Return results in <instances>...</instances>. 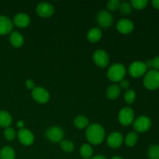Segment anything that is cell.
I'll return each mask as SVG.
<instances>
[{
    "label": "cell",
    "instance_id": "6da1fadb",
    "mask_svg": "<svg viewBox=\"0 0 159 159\" xmlns=\"http://www.w3.org/2000/svg\"><path fill=\"white\" fill-rule=\"evenodd\" d=\"M105 130L99 124H92L88 126L85 131V137L89 143L94 145L100 144L105 138Z\"/></svg>",
    "mask_w": 159,
    "mask_h": 159
},
{
    "label": "cell",
    "instance_id": "7a4b0ae2",
    "mask_svg": "<svg viewBox=\"0 0 159 159\" xmlns=\"http://www.w3.org/2000/svg\"><path fill=\"white\" fill-rule=\"evenodd\" d=\"M126 75V68L122 64H114L109 68L107 71V77L113 82H120Z\"/></svg>",
    "mask_w": 159,
    "mask_h": 159
},
{
    "label": "cell",
    "instance_id": "3957f363",
    "mask_svg": "<svg viewBox=\"0 0 159 159\" xmlns=\"http://www.w3.org/2000/svg\"><path fill=\"white\" fill-rule=\"evenodd\" d=\"M144 85L149 90H155L159 88V71L151 69L146 72L144 78Z\"/></svg>",
    "mask_w": 159,
    "mask_h": 159
},
{
    "label": "cell",
    "instance_id": "277c9868",
    "mask_svg": "<svg viewBox=\"0 0 159 159\" xmlns=\"http://www.w3.org/2000/svg\"><path fill=\"white\" fill-rule=\"evenodd\" d=\"M118 120L123 126H129L134 121V112L133 109L127 107L121 109L118 114Z\"/></svg>",
    "mask_w": 159,
    "mask_h": 159
},
{
    "label": "cell",
    "instance_id": "5b68a950",
    "mask_svg": "<svg viewBox=\"0 0 159 159\" xmlns=\"http://www.w3.org/2000/svg\"><path fill=\"white\" fill-rule=\"evenodd\" d=\"M147 70V66L144 62L136 61L130 64L129 67V74L133 78H140L146 74Z\"/></svg>",
    "mask_w": 159,
    "mask_h": 159
},
{
    "label": "cell",
    "instance_id": "8992f818",
    "mask_svg": "<svg viewBox=\"0 0 159 159\" xmlns=\"http://www.w3.org/2000/svg\"><path fill=\"white\" fill-rule=\"evenodd\" d=\"M31 96L34 100H35L38 103L44 104L50 100V93L43 87H35L32 90Z\"/></svg>",
    "mask_w": 159,
    "mask_h": 159
},
{
    "label": "cell",
    "instance_id": "52a82bcc",
    "mask_svg": "<svg viewBox=\"0 0 159 159\" xmlns=\"http://www.w3.org/2000/svg\"><path fill=\"white\" fill-rule=\"evenodd\" d=\"M134 128L137 132L144 133L148 131L152 126V121L148 116H140L134 121Z\"/></svg>",
    "mask_w": 159,
    "mask_h": 159
},
{
    "label": "cell",
    "instance_id": "ba28073f",
    "mask_svg": "<svg viewBox=\"0 0 159 159\" xmlns=\"http://www.w3.org/2000/svg\"><path fill=\"white\" fill-rule=\"evenodd\" d=\"M46 138L53 143H58L64 138V130L60 127H51L46 130Z\"/></svg>",
    "mask_w": 159,
    "mask_h": 159
},
{
    "label": "cell",
    "instance_id": "9c48e42d",
    "mask_svg": "<svg viewBox=\"0 0 159 159\" xmlns=\"http://www.w3.org/2000/svg\"><path fill=\"white\" fill-rule=\"evenodd\" d=\"M94 63L99 68H104L108 66L110 59L107 53L103 50H97L93 56Z\"/></svg>",
    "mask_w": 159,
    "mask_h": 159
},
{
    "label": "cell",
    "instance_id": "30bf717a",
    "mask_svg": "<svg viewBox=\"0 0 159 159\" xmlns=\"http://www.w3.org/2000/svg\"><path fill=\"white\" fill-rule=\"evenodd\" d=\"M37 15L43 18H48L54 15V8L52 4L49 2H40L36 7Z\"/></svg>",
    "mask_w": 159,
    "mask_h": 159
},
{
    "label": "cell",
    "instance_id": "8fae6325",
    "mask_svg": "<svg viewBox=\"0 0 159 159\" xmlns=\"http://www.w3.org/2000/svg\"><path fill=\"white\" fill-rule=\"evenodd\" d=\"M97 23L101 27L108 28L112 26L113 23V18L112 14L107 10H102L98 13L96 17Z\"/></svg>",
    "mask_w": 159,
    "mask_h": 159
},
{
    "label": "cell",
    "instance_id": "7c38bea8",
    "mask_svg": "<svg viewBox=\"0 0 159 159\" xmlns=\"http://www.w3.org/2000/svg\"><path fill=\"white\" fill-rule=\"evenodd\" d=\"M17 138H18L19 141L25 146H30L33 144L35 140L34 134L26 128H23L19 130L17 134Z\"/></svg>",
    "mask_w": 159,
    "mask_h": 159
},
{
    "label": "cell",
    "instance_id": "4fadbf2b",
    "mask_svg": "<svg viewBox=\"0 0 159 159\" xmlns=\"http://www.w3.org/2000/svg\"><path fill=\"white\" fill-rule=\"evenodd\" d=\"M124 142V137L120 132H113L108 136L107 143L110 148L113 149L119 148Z\"/></svg>",
    "mask_w": 159,
    "mask_h": 159
},
{
    "label": "cell",
    "instance_id": "5bb4252c",
    "mask_svg": "<svg viewBox=\"0 0 159 159\" xmlns=\"http://www.w3.org/2000/svg\"><path fill=\"white\" fill-rule=\"evenodd\" d=\"M134 24L133 22L127 19H121L116 23V29L120 34H129L134 30Z\"/></svg>",
    "mask_w": 159,
    "mask_h": 159
},
{
    "label": "cell",
    "instance_id": "9a60e30c",
    "mask_svg": "<svg viewBox=\"0 0 159 159\" xmlns=\"http://www.w3.org/2000/svg\"><path fill=\"white\" fill-rule=\"evenodd\" d=\"M12 23L18 28H25L29 26L30 23V17L27 14L23 12L17 13L14 16Z\"/></svg>",
    "mask_w": 159,
    "mask_h": 159
},
{
    "label": "cell",
    "instance_id": "2e32d148",
    "mask_svg": "<svg viewBox=\"0 0 159 159\" xmlns=\"http://www.w3.org/2000/svg\"><path fill=\"white\" fill-rule=\"evenodd\" d=\"M13 28V23L9 17L0 16V35L10 34Z\"/></svg>",
    "mask_w": 159,
    "mask_h": 159
},
{
    "label": "cell",
    "instance_id": "e0dca14e",
    "mask_svg": "<svg viewBox=\"0 0 159 159\" xmlns=\"http://www.w3.org/2000/svg\"><path fill=\"white\" fill-rule=\"evenodd\" d=\"M9 42L12 47L19 48H21L24 43V38L20 33L13 31L11 33L10 37H9Z\"/></svg>",
    "mask_w": 159,
    "mask_h": 159
},
{
    "label": "cell",
    "instance_id": "ac0fdd59",
    "mask_svg": "<svg viewBox=\"0 0 159 159\" xmlns=\"http://www.w3.org/2000/svg\"><path fill=\"white\" fill-rule=\"evenodd\" d=\"M102 33L99 28L93 27L90 29L87 33V39L91 43H96L102 38Z\"/></svg>",
    "mask_w": 159,
    "mask_h": 159
},
{
    "label": "cell",
    "instance_id": "d6986e66",
    "mask_svg": "<svg viewBox=\"0 0 159 159\" xmlns=\"http://www.w3.org/2000/svg\"><path fill=\"white\" fill-rule=\"evenodd\" d=\"M121 89L120 88L119 85L113 84V85H110L107 90V96L109 99L114 100L116 99L120 95Z\"/></svg>",
    "mask_w": 159,
    "mask_h": 159
},
{
    "label": "cell",
    "instance_id": "ffe728a7",
    "mask_svg": "<svg viewBox=\"0 0 159 159\" xmlns=\"http://www.w3.org/2000/svg\"><path fill=\"white\" fill-rule=\"evenodd\" d=\"M12 122V117L10 113L5 110H0V127H9Z\"/></svg>",
    "mask_w": 159,
    "mask_h": 159
},
{
    "label": "cell",
    "instance_id": "44dd1931",
    "mask_svg": "<svg viewBox=\"0 0 159 159\" xmlns=\"http://www.w3.org/2000/svg\"><path fill=\"white\" fill-rule=\"evenodd\" d=\"M15 150L10 146H5L0 150V159H15Z\"/></svg>",
    "mask_w": 159,
    "mask_h": 159
},
{
    "label": "cell",
    "instance_id": "7402d4cb",
    "mask_svg": "<svg viewBox=\"0 0 159 159\" xmlns=\"http://www.w3.org/2000/svg\"><path fill=\"white\" fill-rule=\"evenodd\" d=\"M89 124V119L83 115H79L74 120V125L78 129H84L88 127Z\"/></svg>",
    "mask_w": 159,
    "mask_h": 159
},
{
    "label": "cell",
    "instance_id": "603a6c76",
    "mask_svg": "<svg viewBox=\"0 0 159 159\" xmlns=\"http://www.w3.org/2000/svg\"><path fill=\"white\" fill-rule=\"evenodd\" d=\"M80 155L84 159H90L93 157V149L89 144H82L80 148Z\"/></svg>",
    "mask_w": 159,
    "mask_h": 159
},
{
    "label": "cell",
    "instance_id": "cb8c5ba5",
    "mask_svg": "<svg viewBox=\"0 0 159 159\" xmlns=\"http://www.w3.org/2000/svg\"><path fill=\"white\" fill-rule=\"evenodd\" d=\"M138 140V134L136 132H130L127 134L124 139V143L127 147H133L137 144Z\"/></svg>",
    "mask_w": 159,
    "mask_h": 159
},
{
    "label": "cell",
    "instance_id": "d4e9b609",
    "mask_svg": "<svg viewBox=\"0 0 159 159\" xmlns=\"http://www.w3.org/2000/svg\"><path fill=\"white\" fill-rule=\"evenodd\" d=\"M60 147L64 152H72L75 150V144L74 143L69 140H62L59 142Z\"/></svg>",
    "mask_w": 159,
    "mask_h": 159
},
{
    "label": "cell",
    "instance_id": "484cf974",
    "mask_svg": "<svg viewBox=\"0 0 159 159\" xmlns=\"http://www.w3.org/2000/svg\"><path fill=\"white\" fill-rule=\"evenodd\" d=\"M149 159H159V145L158 144H152L148 148Z\"/></svg>",
    "mask_w": 159,
    "mask_h": 159
},
{
    "label": "cell",
    "instance_id": "4316f807",
    "mask_svg": "<svg viewBox=\"0 0 159 159\" xmlns=\"http://www.w3.org/2000/svg\"><path fill=\"white\" fill-rule=\"evenodd\" d=\"M132 6L130 3L127 2H124L120 3V12L121 14H124V15H128L132 12Z\"/></svg>",
    "mask_w": 159,
    "mask_h": 159
},
{
    "label": "cell",
    "instance_id": "83f0119b",
    "mask_svg": "<svg viewBox=\"0 0 159 159\" xmlns=\"http://www.w3.org/2000/svg\"><path fill=\"white\" fill-rule=\"evenodd\" d=\"M136 99V93L133 89H129L124 94V99L128 105L133 103Z\"/></svg>",
    "mask_w": 159,
    "mask_h": 159
},
{
    "label": "cell",
    "instance_id": "f1b7e54d",
    "mask_svg": "<svg viewBox=\"0 0 159 159\" xmlns=\"http://www.w3.org/2000/svg\"><path fill=\"white\" fill-rule=\"evenodd\" d=\"M16 136V133L15 130L12 127H6L4 130V137L7 141H13Z\"/></svg>",
    "mask_w": 159,
    "mask_h": 159
},
{
    "label": "cell",
    "instance_id": "f546056e",
    "mask_svg": "<svg viewBox=\"0 0 159 159\" xmlns=\"http://www.w3.org/2000/svg\"><path fill=\"white\" fill-rule=\"evenodd\" d=\"M130 4L134 9H143L147 6L148 0H132Z\"/></svg>",
    "mask_w": 159,
    "mask_h": 159
},
{
    "label": "cell",
    "instance_id": "4dcf8cb0",
    "mask_svg": "<svg viewBox=\"0 0 159 159\" xmlns=\"http://www.w3.org/2000/svg\"><path fill=\"white\" fill-rule=\"evenodd\" d=\"M120 2L119 0H112V1H109L107 3V9H108L109 12L110 11H116L118 9L120 6Z\"/></svg>",
    "mask_w": 159,
    "mask_h": 159
},
{
    "label": "cell",
    "instance_id": "1f68e13d",
    "mask_svg": "<svg viewBox=\"0 0 159 159\" xmlns=\"http://www.w3.org/2000/svg\"><path fill=\"white\" fill-rule=\"evenodd\" d=\"M152 68L155 70L159 71V56H156L153 60H152Z\"/></svg>",
    "mask_w": 159,
    "mask_h": 159
},
{
    "label": "cell",
    "instance_id": "d6a6232c",
    "mask_svg": "<svg viewBox=\"0 0 159 159\" xmlns=\"http://www.w3.org/2000/svg\"><path fill=\"white\" fill-rule=\"evenodd\" d=\"M120 88L123 89H129V86H130V83L127 80H125V79H123L122 81L120 82Z\"/></svg>",
    "mask_w": 159,
    "mask_h": 159
},
{
    "label": "cell",
    "instance_id": "836d02e7",
    "mask_svg": "<svg viewBox=\"0 0 159 159\" xmlns=\"http://www.w3.org/2000/svg\"><path fill=\"white\" fill-rule=\"evenodd\" d=\"M26 86L28 89H34L35 88V82L32 79H28L26 82Z\"/></svg>",
    "mask_w": 159,
    "mask_h": 159
},
{
    "label": "cell",
    "instance_id": "e575fe53",
    "mask_svg": "<svg viewBox=\"0 0 159 159\" xmlns=\"http://www.w3.org/2000/svg\"><path fill=\"white\" fill-rule=\"evenodd\" d=\"M24 125H25L24 121L21 120H18L16 122V127H18V128L20 129V130H21V129L24 128Z\"/></svg>",
    "mask_w": 159,
    "mask_h": 159
},
{
    "label": "cell",
    "instance_id": "d590c367",
    "mask_svg": "<svg viewBox=\"0 0 159 159\" xmlns=\"http://www.w3.org/2000/svg\"><path fill=\"white\" fill-rule=\"evenodd\" d=\"M152 6H153L155 9H159V0H153V1H152Z\"/></svg>",
    "mask_w": 159,
    "mask_h": 159
},
{
    "label": "cell",
    "instance_id": "8d00e7d4",
    "mask_svg": "<svg viewBox=\"0 0 159 159\" xmlns=\"http://www.w3.org/2000/svg\"><path fill=\"white\" fill-rule=\"evenodd\" d=\"M146 65V66H147V68H152V60H148L147 61L144 62Z\"/></svg>",
    "mask_w": 159,
    "mask_h": 159
},
{
    "label": "cell",
    "instance_id": "74e56055",
    "mask_svg": "<svg viewBox=\"0 0 159 159\" xmlns=\"http://www.w3.org/2000/svg\"><path fill=\"white\" fill-rule=\"evenodd\" d=\"M90 159H107V158L102 156V155H96V156L94 157H92Z\"/></svg>",
    "mask_w": 159,
    "mask_h": 159
},
{
    "label": "cell",
    "instance_id": "f35d334b",
    "mask_svg": "<svg viewBox=\"0 0 159 159\" xmlns=\"http://www.w3.org/2000/svg\"><path fill=\"white\" fill-rule=\"evenodd\" d=\"M111 159H124V158H121V157H120V156H114V157H113Z\"/></svg>",
    "mask_w": 159,
    "mask_h": 159
}]
</instances>
